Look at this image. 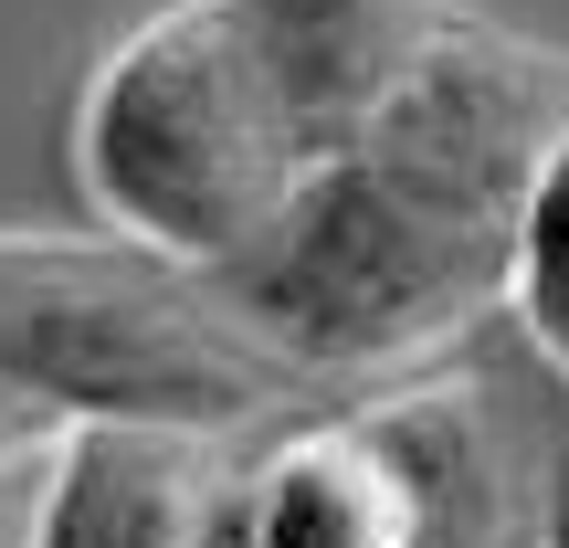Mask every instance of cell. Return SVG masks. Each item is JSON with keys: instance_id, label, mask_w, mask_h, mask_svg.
<instances>
[{"instance_id": "obj_1", "label": "cell", "mask_w": 569, "mask_h": 548, "mask_svg": "<svg viewBox=\"0 0 569 548\" xmlns=\"http://www.w3.org/2000/svg\"><path fill=\"white\" fill-rule=\"evenodd\" d=\"M559 138L569 63L453 21L369 138L296 190L274 243L222 275V296L317 390H401L517 296V222Z\"/></svg>"}, {"instance_id": "obj_2", "label": "cell", "mask_w": 569, "mask_h": 548, "mask_svg": "<svg viewBox=\"0 0 569 548\" xmlns=\"http://www.w3.org/2000/svg\"><path fill=\"white\" fill-rule=\"evenodd\" d=\"M327 169L264 21L243 0H169L84 74L74 180L84 211L159 265L222 285L274 243L296 190Z\"/></svg>"}, {"instance_id": "obj_3", "label": "cell", "mask_w": 569, "mask_h": 548, "mask_svg": "<svg viewBox=\"0 0 569 548\" xmlns=\"http://www.w3.org/2000/svg\"><path fill=\"white\" fill-rule=\"evenodd\" d=\"M0 380L53 401L63 422H190L243 444L317 401V380L274 359L211 275L159 265L127 232L106 243L0 232Z\"/></svg>"}, {"instance_id": "obj_4", "label": "cell", "mask_w": 569, "mask_h": 548, "mask_svg": "<svg viewBox=\"0 0 569 548\" xmlns=\"http://www.w3.org/2000/svg\"><path fill=\"white\" fill-rule=\"evenodd\" d=\"M32 548H253V454H243V432L74 422L42 454Z\"/></svg>"}, {"instance_id": "obj_5", "label": "cell", "mask_w": 569, "mask_h": 548, "mask_svg": "<svg viewBox=\"0 0 569 548\" xmlns=\"http://www.w3.org/2000/svg\"><path fill=\"white\" fill-rule=\"evenodd\" d=\"M243 11L264 21V42H274V63H284V84H296V106H306L327 159L359 148L369 117L453 32L443 0H243Z\"/></svg>"}, {"instance_id": "obj_6", "label": "cell", "mask_w": 569, "mask_h": 548, "mask_svg": "<svg viewBox=\"0 0 569 548\" xmlns=\"http://www.w3.org/2000/svg\"><path fill=\"white\" fill-rule=\"evenodd\" d=\"M517 327H528V348L569 380V138L549 148V169H538L528 190V222H517Z\"/></svg>"}, {"instance_id": "obj_7", "label": "cell", "mask_w": 569, "mask_h": 548, "mask_svg": "<svg viewBox=\"0 0 569 548\" xmlns=\"http://www.w3.org/2000/svg\"><path fill=\"white\" fill-rule=\"evenodd\" d=\"M63 432H74V422H63L53 401H32V390L0 380V465H32V454H53Z\"/></svg>"}, {"instance_id": "obj_8", "label": "cell", "mask_w": 569, "mask_h": 548, "mask_svg": "<svg viewBox=\"0 0 569 548\" xmlns=\"http://www.w3.org/2000/svg\"><path fill=\"white\" fill-rule=\"evenodd\" d=\"M32 486H42V454L0 465V548H32Z\"/></svg>"}, {"instance_id": "obj_9", "label": "cell", "mask_w": 569, "mask_h": 548, "mask_svg": "<svg viewBox=\"0 0 569 548\" xmlns=\"http://www.w3.org/2000/svg\"><path fill=\"white\" fill-rule=\"evenodd\" d=\"M538 548H569V411L549 432V528H538Z\"/></svg>"}, {"instance_id": "obj_10", "label": "cell", "mask_w": 569, "mask_h": 548, "mask_svg": "<svg viewBox=\"0 0 569 548\" xmlns=\"http://www.w3.org/2000/svg\"><path fill=\"white\" fill-rule=\"evenodd\" d=\"M486 548H538V528H507V538H486Z\"/></svg>"}]
</instances>
